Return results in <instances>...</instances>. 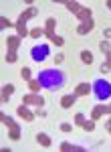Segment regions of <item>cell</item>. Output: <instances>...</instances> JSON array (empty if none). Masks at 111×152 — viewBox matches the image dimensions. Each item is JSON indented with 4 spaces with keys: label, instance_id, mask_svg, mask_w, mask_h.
I'll list each match as a JSON object with an SVG mask.
<instances>
[{
    "label": "cell",
    "instance_id": "obj_1",
    "mask_svg": "<svg viewBox=\"0 0 111 152\" xmlns=\"http://www.w3.org/2000/svg\"><path fill=\"white\" fill-rule=\"evenodd\" d=\"M38 83H41V87L49 89V91H57L67 83V77L65 73H61L59 69H46V71H41Z\"/></svg>",
    "mask_w": 111,
    "mask_h": 152
},
{
    "label": "cell",
    "instance_id": "obj_2",
    "mask_svg": "<svg viewBox=\"0 0 111 152\" xmlns=\"http://www.w3.org/2000/svg\"><path fill=\"white\" fill-rule=\"evenodd\" d=\"M91 87H93V91H95V95H97L99 99H109V97H111V83L109 81H105V79H97Z\"/></svg>",
    "mask_w": 111,
    "mask_h": 152
},
{
    "label": "cell",
    "instance_id": "obj_3",
    "mask_svg": "<svg viewBox=\"0 0 111 152\" xmlns=\"http://www.w3.org/2000/svg\"><path fill=\"white\" fill-rule=\"evenodd\" d=\"M49 53H51L49 45H34L33 51H30V57H33L36 63H41V61H44V59L49 57Z\"/></svg>",
    "mask_w": 111,
    "mask_h": 152
},
{
    "label": "cell",
    "instance_id": "obj_4",
    "mask_svg": "<svg viewBox=\"0 0 111 152\" xmlns=\"http://www.w3.org/2000/svg\"><path fill=\"white\" fill-rule=\"evenodd\" d=\"M34 14H36V10H34V8H28V10L22 14V18L18 20V26H16V28H18V37H24V35H26V28H24V20H26L28 16H34Z\"/></svg>",
    "mask_w": 111,
    "mask_h": 152
},
{
    "label": "cell",
    "instance_id": "obj_5",
    "mask_svg": "<svg viewBox=\"0 0 111 152\" xmlns=\"http://www.w3.org/2000/svg\"><path fill=\"white\" fill-rule=\"evenodd\" d=\"M16 112H18V116H20V118H24V120H28V122H30V120L34 118V114L30 112V110H28V107H26V105H20V107H18Z\"/></svg>",
    "mask_w": 111,
    "mask_h": 152
},
{
    "label": "cell",
    "instance_id": "obj_6",
    "mask_svg": "<svg viewBox=\"0 0 111 152\" xmlns=\"http://www.w3.org/2000/svg\"><path fill=\"white\" fill-rule=\"evenodd\" d=\"M91 89H93V87H91L89 83H81V85H77V89H75V95H87Z\"/></svg>",
    "mask_w": 111,
    "mask_h": 152
},
{
    "label": "cell",
    "instance_id": "obj_7",
    "mask_svg": "<svg viewBox=\"0 0 111 152\" xmlns=\"http://www.w3.org/2000/svg\"><path fill=\"white\" fill-rule=\"evenodd\" d=\"M24 104H36V105H43V97L38 95H24Z\"/></svg>",
    "mask_w": 111,
    "mask_h": 152
},
{
    "label": "cell",
    "instance_id": "obj_8",
    "mask_svg": "<svg viewBox=\"0 0 111 152\" xmlns=\"http://www.w3.org/2000/svg\"><path fill=\"white\" fill-rule=\"evenodd\" d=\"M18 45H20V37H8V47H10L12 53H16Z\"/></svg>",
    "mask_w": 111,
    "mask_h": 152
},
{
    "label": "cell",
    "instance_id": "obj_9",
    "mask_svg": "<svg viewBox=\"0 0 111 152\" xmlns=\"http://www.w3.org/2000/svg\"><path fill=\"white\" fill-rule=\"evenodd\" d=\"M8 136H10V140H18V138H20V130H18V126H16V124H14V126H10Z\"/></svg>",
    "mask_w": 111,
    "mask_h": 152
},
{
    "label": "cell",
    "instance_id": "obj_10",
    "mask_svg": "<svg viewBox=\"0 0 111 152\" xmlns=\"http://www.w3.org/2000/svg\"><path fill=\"white\" fill-rule=\"evenodd\" d=\"M36 140H38L41 146H51V138L46 134H36Z\"/></svg>",
    "mask_w": 111,
    "mask_h": 152
},
{
    "label": "cell",
    "instance_id": "obj_11",
    "mask_svg": "<svg viewBox=\"0 0 111 152\" xmlns=\"http://www.w3.org/2000/svg\"><path fill=\"white\" fill-rule=\"evenodd\" d=\"M14 91V85H4V89H2V102H8V95Z\"/></svg>",
    "mask_w": 111,
    "mask_h": 152
},
{
    "label": "cell",
    "instance_id": "obj_12",
    "mask_svg": "<svg viewBox=\"0 0 111 152\" xmlns=\"http://www.w3.org/2000/svg\"><path fill=\"white\" fill-rule=\"evenodd\" d=\"M91 26H93V23H91V20H87L85 24H81V26L77 28V33H79V35H85V33H89V31H91Z\"/></svg>",
    "mask_w": 111,
    "mask_h": 152
},
{
    "label": "cell",
    "instance_id": "obj_13",
    "mask_svg": "<svg viewBox=\"0 0 111 152\" xmlns=\"http://www.w3.org/2000/svg\"><path fill=\"white\" fill-rule=\"evenodd\" d=\"M105 112H107V107H103V105H97V107H93V114H91V116H93V120H97V118H99L101 114H105Z\"/></svg>",
    "mask_w": 111,
    "mask_h": 152
},
{
    "label": "cell",
    "instance_id": "obj_14",
    "mask_svg": "<svg viewBox=\"0 0 111 152\" xmlns=\"http://www.w3.org/2000/svg\"><path fill=\"white\" fill-rule=\"evenodd\" d=\"M81 59H83L85 65H91V63H93V55H91L89 51H83V53H81Z\"/></svg>",
    "mask_w": 111,
    "mask_h": 152
},
{
    "label": "cell",
    "instance_id": "obj_15",
    "mask_svg": "<svg viewBox=\"0 0 111 152\" xmlns=\"http://www.w3.org/2000/svg\"><path fill=\"white\" fill-rule=\"evenodd\" d=\"M73 102H75V95H65L61 104H63V107H71V105H73Z\"/></svg>",
    "mask_w": 111,
    "mask_h": 152
},
{
    "label": "cell",
    "instance_id": "obj_16",
    "mask_svg": "<svg viewBox=\"0 0 111 152\" xmlns=\"http://www.w3.org/2000/svg\"><path fill=\"white\" fill-rule=\"evenodd\" d=\"M28 85H30V89H33V91H38V89H41V83H38V81H33V79L28 81Z\"/></svg>",
    "mask_w": 111,
    "mask_h": 152
},
{
    "label": "cell",
    "instance_id": "obj_17",
    "mask_svg": "<svg viewBox=\"0 0 111 152\" xmlns=\"http://www.w3.org/2000/svg\"><path fill=\"white\" fill-rule=\"evenodd\" d=\"M75 122H77L79 126H85V118H83V114H77V116H75Z\"/></svg>",
    "mask_w": 111,
    "mask_h": 152
},
{
    "label": "cell",
    "instance_id": "obj_18",
    "mask_svg": "<svg viewBox=\"0 0 111 152\" xmlns=\"http://www.w3.org/2000/svg\"><path fill=\"white\" fill-rule=\"evenodd\" d=\"M22 77H24L26 81H30V69H28V67H24V69H22Z\"/></svg>",
    "mask_w": 111,
    "mask_h": 152
},
{
    "label": "cell",
    "instance_id": "obj_19",
    "mask_svg": "<svg viewBox=\"0 0 111 152\" xmlns=\"http://www.w3.org/2000/svg\"><path fill=\"white\" fill-rule=\"evenodd\" d=\"M16 59H18V57H16V53H12V51L8 53V55H6V61H8V63H14Z\"/></svg>",
    "mask_w": 111,
    "mask_h": 152
},
{
    "label": "cell",
    "instance_id": "obj_20",
    "mask_svg": "<svg viewBox=\"0 0 111 152\" xmlns=\"http://www.w3.org/2000/svg\"><path fill=\"white\" fill-rule=\"evenodd\" d=\"M55 24H57V20H55V18H49V20H46V31H51V28H53Z\"/></svg>",
    "mask_w": 111,
    "mask_h": 152
},
{
    "label": "cell",
    "instance_id": "obj_21",
    "mask_svg": "<svg viewBox=\"0 0 111 152\" xmlns=\"http://www.w3.org/2000/svg\"><path fill=\"white\" fill-rule=\"evenodd\" d=\"M43 35V31H41V28H33V31H30V37H34V39H36V37H41Z\"/></svg>",
    "mask_w": 111,
    "mask_h": 152
},
{
    "label": "cell",
    "instance_id": "obj_22",
    "mask_svg": "<svg viewBox=\"0 0 111 152\" xmlns=\"http://www.w3.org/2000/svg\"><path fill=\"white\" fill-rule=\"evenodd\" d=\"M83 128H85V130H89V132H91V130L95 128V124H93V122H85V126H83Z\"/></svg>",
    "mask_w": 111,
    "mask_h": 152
},
{
    "label": "cell",
    "instance_id": "obj_23",
    "mask_svg": "<svg viewBox=\"0 0 111 152\" xmlns=\"http://www.w3.org/2000/svg\"><path fill=\"white\" fill-rule=\"evenodd\" d=\"M101 49H103L105 53H109V43H107V41H103V43H101Z\"/></svg>",
    "mask_w": 111,
    "mask_h": 152
},
{
    "label": "cell",
    "instance_id": "obj_24",
    "mask_svg": "<svg viewBox=\"0 0 111 152\" xmlns=\"http://www.w3.org/2000/svg\"><path fill=\"white\" fill-rule=\"evenodd\" d=\"M53 43H55V45H63V39H61V37H53Z\"/></svg>",
    "mask_w": 111,
    "mask_h": 152
},
{
    "label": "cell",
    "instance_id": "obj_25",
    "mask_svg": "<svg viewBox=\"0 0 111 152\" xmlns=\"http://www.w3.org/2000/svg\"><path fill=\"white\" fill-rule=\"evenodd\" d=\"M0 24H2V26H10V20H8V18H0Z\"/></svg>",
    "mask_w": 111,
    "mask_h": 152
},
{
    "label": "cell",
    "instance_id": "obj_26",
    "mask_svg": "<svg viewBox=\"0 0 111 152\" xmlns=\"http://www.w3.org/2000/svg\"><path fill=\"white\" fill-rule=\"evenodd\" d=\"M61 130H63V132H71V126H69V124H61Z\"/></svg>",
    "mask_w": 111,
    "mask_h": 152
},
{
    "label": "cell",
    "instance_id": "obj_27",
    "mask_svg": "<svg viewBox=\"0 0 111 152\" xmlns=\"http://www.w3.org/2000/svg\"><path fill=\"white\" fill-rule=\"evenodd\" d=\"M63 61H65L63 55H57V57H55V63H63Z\"/></svg>",
    "mask_w": 111,
    "mask_h": 152
},
{
    "label": "cell",
    "instance_id": "obj_28",
    "mask_svg": "<svg viewBox=\"0 0 111 152\" xmlns=\"http://www.w3.org/2000/svg\"><path fill=\"white\" fill-rule=\"evenodd\" d=\"M105 37H111V28H107V31H105Z\"/></svg>",
    "mask_w": 111,
    "mask_h": 152
},
{
    "label": "cell",
    "instance_id": "obj_29",
    "mask_svg": "<svg viewBox=\"0 0 111 152\" xmlns=\"http://www.w3.org/2000/svg\"><path fill=\"white\" fill-rule=\"evenodd\" d=\"M107 132H111V122H107Z\"/></svg>",
    "mask_w": 111,
    "mask_h": 152
},
{
    "label": "cell",
    "instance_id": "obj_30",
    "mask_svg": "<svg viewBox=\"0 0 111 152\" xmlns=\"http://www.w3.org/2000/svg\"><path fill=\"white\" fill-rule=\"evenodd\" d=\"M107 112H109V114H111V105H109V107H107Z\"/></svg>",
    "mask_w": 111,
    "mask_h": 152
},
{
    "label": "cell",
    "instance_id": "obj_31",
    "mask_svg": "<svg viewBox=\"0 0 111 152\" xmlns=\"http://www.w3.org/2000/svg\"><path fill=\"white\" fill-rule=\"evenodd\" d=\"M107 6H109V8H111V2H107Z\"/></svg>",
    "mask_w": 111,
    "mask_h": 152
}]
</instances>
